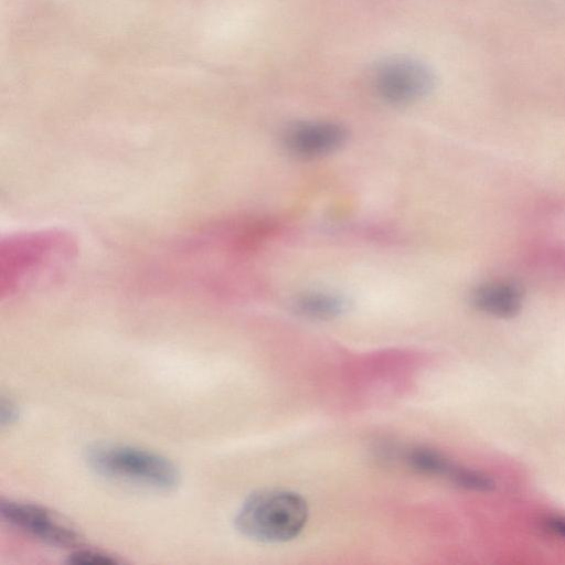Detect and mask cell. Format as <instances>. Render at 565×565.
<instances>
[{"label":"cell","instance_id":"obj_10","mask_svg":"<svg viewBox=\"0 0 565 565\" xmlns=\"http://www.w3.org/2000/svg\"><path fill=\"white\" fill-rule=\"evenodd\" d=\"M450 478L459 486L487 491L493 487L492 481L479 472L452 467Z\"/></svg>","mask_w":565,"mask_h":565},{"label":"cell","instance_id":"obj_6","mask_svg":"<svg viewBox=\"0 0 565 565\" xmlns=\"http://www.w3.org/2000/svg\"><path fill=\"white\" fill-rule=\"evenodd\" d=\"M65 239L57 235H32L26 238L9 243L8 269L9 285L13 279L18 282L24 277H31L47 267L61 250L67 248Z\"/></svg>","mask_w":565,"mask_h":565},{"label":"cell","instance_id":"obj_7","mask_svg":"<svg viewBox=\"0 0 565 565\" xmlns=\"http://www.w3.org/2000/svg\"><path fill=\"white\" fill-rule=\"evenodd\" d=\"M522 286L510 279H497L480 284L471 294V302L479 310L497 318L516 316L523 305Z\"/></svg>","mask_w":565,"mask_h":565},{"label":"cell","instance_id":"obj_3","mask_svg":"<svg viewBox=\"0 0 565 565\" xmlns=\"http://www.w3.org/2000/svg\"><path fill=\"white\" fill-rule=\"evenodd\" d=\"M374 87L388 104L409 105L426 97L435 85V77L423 62L394 56L381 62L374 71Z\"/></svg>","mask_w":565,"mask_h":565},{"label":"cell","instance_id":"obj_4","mask_svg":"<svg viewBox=\"0 0 565 565\" xmlns=\"http://www.w3.org/2000/svg\"><path fill=\"white\" fill-rule=\"evenodd\" d=\"M0 514L12 526L47 545L73 547L79 543L81 536L71 524L41 505L2 500Z\"/></svg>","mask_w":565,"mask_h":565},{"label":"cell","instance_id":"obj_2","mask_svg":"<svg viewBox=\"0 0 565 565\" xmlns=\"http://www.w3.org/2000/svg\"><path fill=\"white\" fill-rule=\"evenodd\" d=\"M86 460L98 475L149 489L171 490L180 479L169 459L132 446L95 445L86 451Z\"/></svg>","mask_w":565,"mask_h":565},{"label":"cell","instance_id":"obj_1","mask_svg":"<svg viewBox=\"0 0 565 565\" xmlns=\"http://www.w3.org/2000/svg\"><path fill=\"white\" fill-rule=\"evenodd\" d=\"M308 510L297 493L263 490L243 503L235 518L237 530L264 543H280L296 537L303 529Z\"/></svg>","mask_w":565,"mask_h":565},{"label":"cell","instance_id":"obj_8","mask_svg":"<svg viewBox=\"0 0 565 565\" xmlns=\"http://www.w3.org/2000/svg\"><path fill=\"white\" fill-rule=\"evenodd\" d=\"M296 308L307 317L327 319L340 315L345 308V301L338 295L310 292L298 298Z\"/></svg>","mask_w":565,"mask_h":565},{"label":"cell","instance_id":"obj_9","mask_svg":"<svg viewBox=\"0 0 565 565\" xmlns=\"http://www.w3.org/2000/svg\"><path fill=\"white\" fill-rule=\"evenodd\" d=\"M407 460L414 469L424 473L449 475L452 469V466L444 456L427 448L412 450L407 456Z\"/></svg>","mask_w":565,"mask_h":565},{"label":"cell","instance_id":"obj_13","mask_svg":"<svg viewBox=\"0 0 565 565\" xmlns=\"http://www.w3.org/2000/svg\"><path fill=\"white\" fill-rule=\"evenodd\" d=\"M547 526L555 534L565 537V518H552L547 521Z\"/></svg>","mask_w":565,"mask_h":565},{"label":"cell","instance_id":"obj_11","mask_svg":"<svg viewBox=\"0 0 565 565\" xmlns=\"http://www.w3.org/2000/svg\"><path fill=\"white\" fill-rule=\"evenodd\" d=\"M72 564H116L117 559L110 555L94 550H76L68 556Z\"/></svg>","mask_w":565,"mask_h":565},{"label":"cell","instance_id":"obj_12","mask_svg":"<svg viewBox=\"0 0 565 565\" xmlns=\"http://www.w3.org/2000/svg\"><path fill=\"white\" fill-rule=\"evenodd\" d=\"M18 408L10 399L1 398L0 423L2 426L12 424L18 418Z\"/></svg>","mask_w":565,"mask_h":565},{"label":"cell","instance_id":"obj_5","mask_svg":"<svg viewBox=\"0 0 565 565\" xmlns=\"http://www.w3.org/2000/svg\"><path fill=\"white\" fill-rule=\"evenodd\" d=\"M347 138V129L340 124L305 121L288 128L284 142L290 153L303 159H315L337 151Z\"/></svg>","mask_w":565,"mask_h":565}]
</instances>
